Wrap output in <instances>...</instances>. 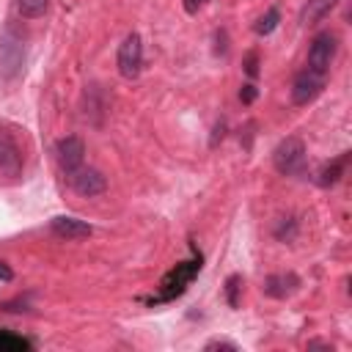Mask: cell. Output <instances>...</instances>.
<instances>
[{"label": "cell", "mask_w": 352, "mask_h": 352, "mask_svg": "<svg viewBox=\"0 0 352 352\" xmlns=\"http://www.w3.org/2000/svg\"><path fill=\"white\" fill-rule=\"evenodd\" d=\"M201 267H204V256L192 248V256H190V258L179 261L176 267H170V270L162 275L160 292L151 294V297H146V305H165V302H173L176 297H182V294L187 292V286L195 280V275L201 272Z\"/></svg>", "instance_id": "obj_1"}, {"label": "cell", "mask_w": 352, "mask_h": 352, "mask_svg": "<svg viewBox=\"0 0 352 352\" xmlns=\"http://www.w3.org/2000/svg\"><path fill=\"white\" fill-rule=\"evenodd\" d=\"M25 173V148L11 124H0V179L6 184L22 182Z\"/></svg>", "instance_id": "obj_2"}, {"label": "cell", "mask_w": 352, "mask_h": 352, "mask_svg": "<svg viewBox=\"0 0 352 352\" xmlns=\"http://www.w3.org/2000/svg\"><path fill=\"white\" fill-rule=\"evenodd\" d=\"M305 143L297 135L283 138L272 151V165L280 176H305Z\"/></svg>", "instance_id": "obj_3"}, {"label": "cell", "mask_w": 352, "mask_h": 352, "mask_svg": "<svg viewBox=\"0 0 352 352\" xmlns=\"http://www.w3.org/2000/svg\"><path fill=\"white\" fill-rule=\"evenodd\" d=\"M338 55V36L330 33V30H322L311 38V47H308V58H305V66L319 72V74H330V66Z\"/></svg>", "instance_id": "obj_4"}, {"label": "cell", "mask_w": 352, "mask_h": 352, "mask_svg": "<svg viewBox=\"0 0 352 352\" xmlns=\"http://www.w3.org/2000/svg\"><path fill=\"white\" fill-rule=\"evenodd\" d=\"M324 85H327V74H319V72H314L308 66L300 69L294 74V80H292V104L308 107L311 102H316L322 96Z\"/></svg>", "instance_id": "obj_5"}, {"label": "cell", "mask_w": 352, "mask_h": 352, "mask_svg": "<svg viewBox=\"0 0 352 352\" xmlns=\"http://www.w3.org/2000/svg\"><path fill=\"white\" fill-rule=\"evenodd\" d=\"M25 63V44L14 30H6L0 36V77L14 80L22 72Z\"/></svg>", "instance_id": "obj_6"}, {"label": "cell", "mask_w": 352, "mask_h": 352, "mask_svg": "<svg viewBox=\"0 0 352 352\" xmlns=\"http://www.w3.org/2000/svg\"><path fill=\"white\" fill-rule=\"evenodd\" d=\"M116 66L118 74L124 80H135L143 69V41L138 33H129L121 44H118V55H116Z\"/></svg>", "instance_id": "obj_7"}, {"label": "cell", "mask_w": 352, "mask_h": 352, "mask_svg": "<svg viewBox=\"0 0 352 352\" xmlns=\"http://www.w3.org/2000/svg\"><path fill=\"white\" fill-rule=\"evenodd\" d=\"M55 160H58V168L66 176L74 173L77 168H82L85 165V143H82V138H77V135L60 138L55 143Z\"/></svg>", "instance_id": "obj_8"}, {"label": "cell", "mask_w": 352, "mask_h": 352, "mask_svg": "<svg viewBox=\"0 0 352 352\" xmlns=\"http://www.w3.org/2000/svg\"><path fill=\"white\" fill-rule=\"evenodd\" d=\"M69 184H72V190L77 192V195H82V198H94V195H102L104 190H107V179H104V173L102 170H96V168H77L74 173H69Z\"/></svg>", "instance_id": "obj_9"}, {"label": "cell", "mask_w": 352, "mask_h": 352, "mask_svg": "<svg viewBox=\"0 0 352 352\" xmlns=\"http://www.w3.org/2000/svg\"><path fill=\"white\" fill-rule=\"evenodd\" d=\"M50 231L60 239H85L94 234V226L88 220L74 217V214H55L50 220Z\"/></svg>", "instance_id": "obj_10"}, {"label": "cell", "mask_w": 352, "mask_h": 352, "mask_svg": "<svg viewBox=\"0 0 352 352\" xmlns=\"http://www.w3.org/2000/svg\"><path fill=\"white\" fill-rule=\"evenodd\" d=\"M297 289H300V278H297L294 272H275V275H267V278H264V286H261V292H264L267 297H272V300H286V297H292Z\"/></svg>", "instance_id": "obj_11"}, {"label": "cell", "mask_w": 352, "mask_h": 352, "mask_svg": "<svg viewBox=\"0 0 352 352\" xmlns=\"http://www.w3.org/2000/svg\"><path fill=\"white\" fill-rule=\"evenodd\" d=\"M346 162H349V151H344V154H338L333 162H327L322 170H319V176H316V184L319 187H333L341 176H344V170H346Z\"/></svg>", "instance_id": "obj_12"}, {"label": "cell", "mask_w": 352, "mask_h": 352, "mask_svg": "<svg viewBox=\"0 0 352 352\" xmlns=\"http://www.w3.org/2000/svg\"><path fill=\"white\" fill-rule=\"evenodd\" d=\"M336 6H338V0H308L302 6V11H300V22L302 25H314V22L324 19Z\"/></svg>", "instance_id": "obj_13"}, {"label": "cell", "mask_w": 352, "mask_h": 352, "mask_svg": "<svg viewBox=\"0 0 352 352\" xmlns=\"http://www.w3.org/2000/svg\"><path fill=\"white\" fill-rule=\"evenodd\" d=\"M50 0H16V8H19V16L22 19H38L44 16Z\"/></svg>", "instance_id": "obj_14"}, {"label": "cell", "mask_w": 352, "mask_h": 352, "mask_svg": "<svg viewBox=\"0 0 352 352\" xmlns=\"http://www.w3.org/2000/svg\"><path fill=\"white\" fill-rule=\"evenodd\" d=\"M297 228H300L297 217H283V220L275 226L272 236H275L278 242H294V236H297Z\"/></svg>", "instance_id": "obj_15"}, {"label": "cell", "mask_w": 352, "mask_h": 352, "mask_svg": "<svg viewBox=\"0 0 352 352\" xmlns=\"http://www.w3.org/2000/svg\"><path fill=\"white\" fill-rule=\"evenodd\" d=\"M278 22H280V11L272 6V8H270L264 16H258V22L253 25V30H256L258 36H270V33L278 28Z\"/></svg>", "instance_id": "obj_16"}, {"label": "cell", "mask_w": 352, "mask_h": 352, "mask_svg": "<svg viewBox=\"0 0 352 352\" xmlns=\"http://www.w3.org/2000/svg\"><path fill=\"white\" fill-rule=\"evenodd\" d=\"M30 346H33V344H30L28 338L0 330V349H3V352H22V349H30Z\"/></svg>", "instance_id": "obj_17"}, {"label": "cell", "mask_w": 352, "mask_h": 352, "mask_svg": "<svg viewBox=\"0 0 352 352\" xmlns=\"http://www.w3.org/2000/svg\"><path fill=\"white\" fill-rule=\"evenodd\" d=\"M239 289H242V275H228V280H226V302L231 305V308H236L239 305Z\"/></svg>", "instance_id": "obj_18"}, {"label": "cell", "mask_w": 352, "mask_h": 352, "mask_svg": "<svg viewBox=\"0 0 352 352\" xmlns=\"http://www.w3.org/2000/svg\"><path fill=\"white\" fill-rule=\"evenodd\" d=\"M256 96H258V88H256L253 82H245V85L239 88V99H242V104H253Z\"/></svg>", "instance_id": "obj_19"}, {"label": "cell", "mask_w": 352, "mask_h": 352, "mask_svg": "<svg viewBox=\"0 0 352 352\" xmlns=\"http://www.w3.org/2000/svg\"><path fill=\"white\" fill-rule=\"evenodd\" d=\"M245 74L248 77H256L258 74V52H248L245 55Z\"/></svg>", "instance_id": "obj_20"}, {"label": "cell", "mask_w": 352, "mask_h": 352, "mask_svg": "<svg viewBox=\"0 0 352 352\" xmlns=\"http://www.w3.org/2000/svg\"><path fill=\"white\" fill-rule=\"evenodd\" d=\"M204 349H231V352H236L239 346L234 344V341H223V338H214V341H206V346Z\"/></svg>", "instance_id": "obj_21"}, {"label": "cell", "mask_w": 352, "mask_h": 352, "mask_svg": "<svg viewBox=\"0 0 352 352\" xmlns=\"http://www.w3.org/2000/svg\"><path fill=\"white\" fill-rule=\"evenodd\" d=\"M0 280H6V283L14 280V270H11L6 261H0Z\"/></svg>", "instance_id": "obj_22"}, {"label": "cell", "mask_w": 352, "mask_h": 352, "mask_svg": "<svg viewBox=\"0 0 352 352\" xmlns=\"http://www.w3.org/2000/svg\"><path fill=\"white\" fill-rule=\"evenodd\" d=\"M204 3H206V0H184V11H187V14H195Z\"/></svg>", "instance_id": "obj_23"}]
</instances>
